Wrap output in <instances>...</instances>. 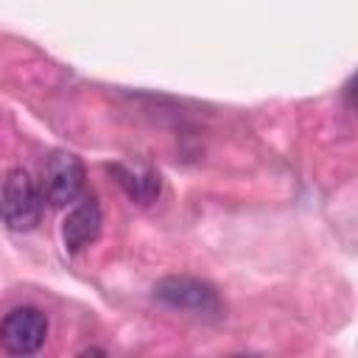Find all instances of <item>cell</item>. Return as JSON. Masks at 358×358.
<instances>
[{
    "instance_id": "1",
    "label": "cell",
    "mask_w": 358,
    "mask_h": 358,
    "mask_svg": "<svg viewBox=\"0 0 358 358\" xmlns=\"http://www.w3.org/2000/svg\"><path fill=\"white\" fill-rule=\"evenodd\" d=\"M42 190L22 168H11L0 176V221L8 229L28 232L42 218Z\"/></svg>"
},
{
    "instance_id": "6",
    "label": "cell",
    "mask_w": 358,
    "mask_h": 358,
    "mask_svg": "<svg viewBox=\"0 0 358 358\" xmlns=\"http://www.w3.org/2000/svg\"><path fill=\"white\" fill-rule=\"evenodd\" d=\"M112 173L117 179V185L126 190V196L137 204H151L159 196L162 179L151 165L143 162H115Z\"/></svg>"
},
{
    "instance_id": "3",
    "label": "cell",
    "mask_w": 358,
    "mask_h": 358,
    "mask_svg": "<svg viewBox=\"0 0 358 358\" xmlns=\"http://www.w3.org/2000/svg\"><path fill=\"white\" fill-rule=\"evenodd\" d=\"M42 199L50 207H67L78 201L84 190V165L73 151H53L42 165Z\"/></svg>"
},
{
    "instance_id": "5",
    "label": "cell",
    "mask_w": 358,
    "mask_h": 358,
    "mask_svg": "<svg viewBox=\"0 0 358 358\" xmlns=\"http://www.w3.org/2000/svg\"><path fill=\"white\" fill-rule=\"evenodd\" d=\"M101 207L92 196L81 199L70 213L67 218L62 221V241H64V249L67 252H81L87 249L98 235H101Z\"/></svg>"
},
{
    "instance_id": "4",
    "label": "cell",
    "mask_w": 358,
    "mask_h": 358,
    "mask_svg": "<svg viewBox=\"0 0 358 358\" xmlns=\"http://www.w3.org/2000/svg\"><path fill=\"white\" fill-rule=\"evenodd\" d=\"M48 336V316L39 308L22 305L3 316L0 322V347L8 355H34Z\"/></svg>"
},
{
    "instance_id": "2",
    "label": "cell",
    "mask_w": 358,
    "mask_h": 358,
    "mask_svg": "<svg viewBox=\"0 0 358 358\" xmlns=\"http://www.w3.org/2000/svg\"><path fill=\"white\" fill-rule=\"evenodd\" d=\"M154 296L173 310H187L196 316H221L224 310L218 291L196 277H165L154 285Z\"/></svg>"
}]
</instances>
